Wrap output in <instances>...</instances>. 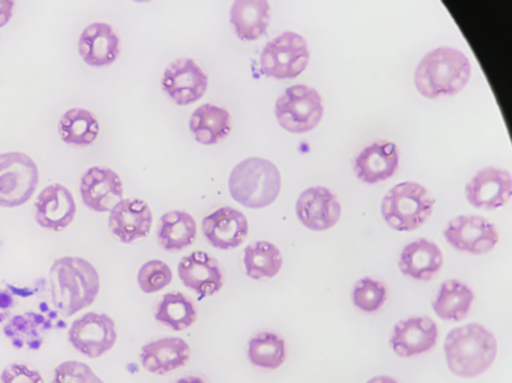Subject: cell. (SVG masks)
<instances>
[{
  "mask_svg": "<svg viewBox=\"0 0 512 383\" xmlns=\"http://www.w3.org/2000/svg\"><path fill=\"white\" fill-rule=\"evenodd\" d=\"M511 175L498 167H485L469 181L466 197L473 207L494 211L506 206L511 198Z\"/></svg>",
  "mask_w": 512,
  "mask_h": 383,
  "instance_id": "obj_17",
  "label": "cell"
},
{
  "mask_svg": "<svg viewBox=\"0 0 512 383\" xmlns=\"http://www.w3.org/2000/svg\"><path fill=\"white\" fill-rule=\"evenodd\" d=\"M59 133L64 143L73 146H90L97 140L99 123L90 110L72 108L62 115Z\"/></svg>",
  "mask_w": 512,
  "mask_h": 383,
  "instance_id": "obj_29",
  "label": "cell"
},
{
  "mask_svg": "<svg viewBox=\"0 0 512 383\" xmlns=\"http://www.w3.org/2000/svg\"><path fill=\"white\" fill-rule=\"evenodd\" d=\"M438 327L430 317H410L397 323L390 337V346L400 358H414L435 348Z\"/></svg>",
  "mask_w": 512,
  "mask_h": 383,
  "instance_id": "obj_15",
  "label": "cell"
},
{
  "mask_svg": "<svg viewBox=\"0 0 512 383\" xmlns=\"http://www.w3.org/2000/svg\"><path fill=\"white\" fill-rule=\"evenodd\" d=\"M39 183V169L23 152L0 154V207L15 208L30 201Z\"/></svg>",
  "mask_w": 512,
  "mask_h": 383,
  "instance_id": "obj_7",
  "label": "cell"
},
{
  "mask_svg": "<svg viewBox=\"0 0 512 383\" xmlns=\"http://www.w3.org/2000/svg\"><path fill=\"white\" fill-rule=\"evenodd\" d=\"M172 282V271L166 262L151 260L140 267L138 285L146 295L164 290Z\"/></svg>",
  "mask_w": 512,
  "mask_h": 383,
  "instance_id": "obj_33",
  "label": "cell"
},
{
  "mask_svg": "<svg viewBox=\"0 0 512 383\" xmlns=\"http://www.w3.org/2000/svg\"><path fill=\"white\" fill-rule=\"evenodd\" d=\"M0 383H45L43 376L34 367L13 362L8 365L0 375Z\"/></svg>",
  "mask_w": 512,
  "mask_h": 383,
  "instance_id": "obj_36",
  "label": "cell"
},
{
  "mask_svg": "<svg viewBox=\"0 0 512 383\" xmlns=\"http://www.w3.org/2000/svg\"><path fill=\"white\" fill-rule=\"evenodd\" d=\"M472 65L466 54L453 47H438L423 57L415 72V86L423 97L454 96L468 85Z\"/></svg>",
  "mask_w": 512,
  "mask_h": 383,
  "instance_id": "obj_3",
  "label": "cell"
},
{
  "mask_svg": "<svg viewBox=\"0 0 512 383\" xmlns=\"http://www.w3.org/2000/svg\"><path fill=\"white\" fill-rule=\"evenodd\" d=\"M78 52L88 66L104 67L114 64L120 54L116 31L106 23L88 25L78 40Z\"/></svg>",
  "mask_w": 512,
  "mask_h": 383,
  "instance_id": "obj_22",
  "label": "cell"
},
{
  "mask_svg": "<svg viewBox=\"0 0 512 383\" xmlns=\"http://www.w3.org/2000/svg\"><path fill=\"white\" fill-rule=\"evenodd\" d=\"M270 4L266 0H237L231 8V24L243 41H255L270 24Z\"/></svg>",
  "mask_w": 512,
  "mask_h": 383,
  "instance_id": "obj_24",
  "label": "cell"
},
{
  "mask_svg": "<svg viewBox=\"0 0 512 383\" xmlns=\"http://www.w3.org/2000/svg\"><path fill=\"white\" fill-rule=\"evenodd\" d=\"M202 233L213 248L232 250L247 239L248 219L238 209L219 208L202 220Z\"/></svg>",
  "mask_w": 512,
  "mask_h": 383,
  "instance_id": "obj_19",
  "label": "cell"
},
{
  "mask_svg": "<svg viewBox=\"0 0 512 383\" xmlns=\"http://www.w3.org/2000/svg\"><path fill=\"white\" fill-rule=\"evenodd\" d=\"M191 359V348L181 338H161L150 341L140 350L141 366L150 374L164 376L182 369Z\"/></svg>",
  "mask_w": 512,
  "mask_h": 383,
  "instance_id": "obj_20",
  "label": "cell"
},
{
  "mask_svg": "<svg viewBox=\"0 0 512 383\" xmlns=\"http://www.w3.org/2000/svg\"><path fill=\"white\" fill-rule=\"evenodd\" d=\"M52 304L70 318L92 306L101 290L98 271L82 257L64 256L54 261L49 274Z\"/></svg>",
  "mask_w": 512,
  "mask_h": 383,
  "instance_id": "obj_1",
  "label": "cell"
},
{
  "mask_svg": "<svg viewBox=\"0 0 512 383\" xmlns=\"http://www.w3.org/2000/svg\"><path fill=\"white\" fill-rule=\"evenodd\" d=\"M228 186L235 202L250 209H261L279 197L281 175L273 162L250 157L234 167Z\"/></svg>",
  "mask_w": 512,
  "mask_h": 383,
  "instance_id": "obj_4",
  "label": "cell"
},
{
  "mask_svg": "<svg viewBox=\"0 0 512 383\" xmlns=\"http://www.w3.org/2000/svg\"><path fill=\"white\" fill-rule=\"evenodd\" d=\"M435 199L426 187L416 182H402L386 193L381 214L397 232H414L431 217Z\"/></svg>",
  "mask_w": 512,
  "mask_h": 383,
  "instance_id": "obj_5",
  "label": "cell"
},
{
  "mask_svg": "<svg viewBox=\"0 0 512 383\" xmlns=\"http://www.w3.org/2000/svg\"><path fill=\"white\" fill-rule=\"evenodd\" d=\"M443 266V254L438 245L430 240L419 239L406 245L401 251V274L416 281H431Z\"/></svg>",
  "mask_w": 512,
  "mask_h": 383,
  "instance_id": "obj_23",
  "label": "cell"
},
{
  "mask_svg": "<svg viewBox=\"0 0 512 383\" xmlns=\"http://www.w3.org/2000/svg\"><path fill=\"white\" fill-rule=\"evenodd\" d=\"M285 340L273 332L255 334L248 344V359L252 365L265 370H276L286 360Z\"/></svg>",
  "mask_w": 512,
  "mask_h": 383,
  "instance_id": "obj_31",
  "label": "cell"
},
{
  "mask_svg": "<svg viewBox=\"0 0 512 383\" xmlns=\"http://www.w3.org/2000/svg\"><path fill=\"white\" fill-rule=\"evenodd\" d=\"M161 86L177 106H190L205 96L208 76L196 61L182 57L166 67Z\"/></svg>",
  "mask_w": 512,
  "mask_h": 383,
  "instance_id": "obj_11",
  "label": "cell"
},
{
  "mask_svg": "<svg viewBox=\"0 0 512 383\" xmlns=\"http://www.w3.org/2000/svg\"><path fill=\"white\" fill-rule=\"evenodd\" d=\"M109 230L124 244L146 238L153 225V213L144 201L125 198L109 212Z\"/></svg>",
  "mask_w": 512,
  "mask_h": 383,
  "instance_id": "obj_18",
  "label": "cell"
},
{
  "mask_svg": "<svg viewBox=\"0 0 512 383\" xmlns=\"http://www.w3.org/2000/svg\"><path fill=\"white\" fill-rule=\"evenodd\" d=\"M310 61L306 40L300 34H281L266 44L260 55V67L265 76L287 80L300 76Z\"/></svg>",
  "mask_w": 512,
  "mask_h": 383,
  "instance_id": "obj_8",
  "label": "cell"
},
{
  "mask_svg": "<svg viewBox=\"0 0 512 383\" xmlns=\"http://www.w3.org/2000/svg\"><path fill=\"white\" fill-rule=\"evenodd\" d=\"M400 155L390 141H379L365 148L354 161V171L360 181L375 185L393 177L399 169Z\"/></svg>",
  "mask_w": 512,
  "mask_h": 383,
  "instance_id": "obj_21",
  "label": "cell"
},
{
  "mask_svg": "<svg viewBox=\"0 0 512 383\" xmlns=\"http://www.w3.org/2000/svg\"><path fill=\"white\" fill-rule=\"evenodd\" d=\"M243 262L247 276L260 281L278 275L284 259L278 246L269 241H255L245 248Z\"/></svg>",
  "mask_w": 512,
  "mask_h": 383,
  "instance_id": "obj_30",
  "label": "cell"
},
{
  "mask_svg": "<svg viewBox=\"0 0 512 383\" xmlns=\"http://www.w3.org/2000/svg\"><path fill=\"white\" fill-rule=\"evenodd\" d=\"M498 354V341L483 325L470 323L451 330L444 343L448 369L462 379L487 372Z\"/></svg>",
  "mask_w": 512,
  "mask_h": 383,
  "instance_id": "obj_2",
  "label": "cell"
},
{
  "mask_svg": "<svg viewBox=\"0 0 512 383\" xmlns=\"http://www.w3.org/2000/svg\"><path fill=\"white\" fill-rule=\"evenodd\" d=\"M51 383H104L85 362H61L54 371Z\"/></svg>",
  "mask_w": 512,
  "mask_h": 383,
  "instance_id": "obj_35",
  "label": "cell"
},
{
  "mask_svg": "<svg viewBox=\"0 0 512 383\" xmlns=\"http://www.w3.org/2000/svg\"><path fill=\"white\" fill-rule=\"evenodd\" d=\"M67 337L78 353L98 359L114 348L118 335L116 323L108 314L91 312L73 320Z\"/></svg>",
  "mask_w": 512,
  "mask_h": 383,
  "instance_id": "obj_9",
  "label": "cell"
},
{
  "mask_svg": "<svg viewBox=\"0 0 512 383\" xmlns=\"http://www.w3.org/2000/svg\"><path fill=\"white\" fill-rule=\"evenodd\" d=\"M154 318L172 332H184L196 323L198 311L193 299L185 293L169 292L156 303Z\"/></svg>",
  "mask_w": 512,
  "mask_h": 383,
  "instance_id": "obj_28",
  "label": "cell"
},
{
  "mask_svg": "<svg viewBox=\"0 0 512 383\" xmlns=\"http://www.w3.org/2000/svg\"><path fill=\"white\" fill-rule=\"evenodd\" d=\"M190 130L195 135L197 143L216 145L231 134V114L227 109L214 106V104H203L192 113Z\"/></svg>",
  "mask_w": 512,
  "mask_h": 383,
  "instance_id": "obj_25",
  "label": "cell"
},
{
  "mask_svg": "<svg viewBox=\"0 0 512 383\" xmlns=\"http://www.w3.org/2000/svg\"><path fill=\"white\" fill-rule=\"evenodd\" d=\"M26 316L28 317L17 316L10 319L4 327V333L12 340L15 348H23L24 344L28 343L30 349H38L41 344L35 330L38 314L31 313Z\"/></svg>",
  "mask_w": 512,
  "mask_h": 383,
  "instance_id": "obj_34",
  "label": "cell"
},
{
  "mask_svg": "<svg viewBox=\"0 0 512 383\" xmlns=\"http://www.w3.org/2000/svg\"><path fill=\"white\" fill-rule=\"evenodd\" d=\"M80 193L83 203L91 211L111 212L123 199V182L109 167L94 166L83 173Z\"/></svg>",
  "mask_w": 512,
  "mask_h": 383,
  "instance_id": "obj_12",
  "label": "cell"
},
{
  "mask_svg": "<svg viewBox=\"0 0 512 383\" xmlns=\"http://www.w3.org/2000/svg\"><path fill=\"white\" fill-rule=\"evenodd\" d=\"M474 292L466 283L458 280L443 282L432 303L433 312L447 322H462L474 303Z\"/></svg>",
  "mask_w": 512,
  "mask_h": 383,
  "instance_id": "obj_26",
  "label": "cell"
},
{
  "mask_svg": "<svg viewBox=\"0 0 512 383\" xmlns=\"http://www.w3.org/2000/svg\"><path fill=\"white\" fill-rule=\"evenodd\" d=\"M443 234L452 248L472 255L488 254L499 243L498 229L479 215H459L447 224Z\"/></svg>",
  "mask_w": 512,
  "mask_h": 383,
  "instance_id": "obj_10",
  "label": "cell"
},
{
  "mask_svg": "<svg viewBox=\"0 0 512 383\" xmlns=\"http://www.w3.org/2000/svg\"><path fill=\"white\" fill-rule=\"evenodd\" d=\"M300 222L313 232H325L338 223L342 207L336 194L326 187H310L301 193L296 203Z\"/></svg>",
  "mask_w": 512,
  "mask_h": 383,
  "instance_id": "obj_14",
  "label": "cell"
},
{
  "mask_svg": "<svg viewBox=\"0 0 512 383\" xmlns=\"http://www.w3.org/2000/svg\"><path fill=\"white\" fill-rule=\"evenodd\" d=\"M156 238H158L161 249L166 251L185 250L196 241V220L186 212H167L159 220Z\"/></svg>",
  "mask_w": 512,
  "mask_h": 383,
  "instance_id": "obj_27",
  "label": "cell"
},
{
  "mask_svg": "<svg viewBox=\"0 0 512 383\" xmlns=\"http://www.w3.org/2000/svg\"><path fill=\"white\" fill-rule=\"evenodd\" d=\"M323 113L321 94L305 85L287 88L275 104L280 127L292 134H305L317 128Z\"/></svg>",
  "mask_w": 512,
  "mask_h": 383,
  "instance_id": "obj_6",
  "label": "cell"
},
{
  "mask_svg": "<svg viewBox=\"0 0 512 383\" xmlns=\"http://www.w3.org/2000/svg\"><path fill=\"white\" fill-rule=\"evenodd\" d=\"M353 304L364 313L380 311L388 299V290L383 282L364 277L355 283L352 292Z\"/></svg>",
  "mask_w": 512,
  "mask_h": 383,
  "instance_id": "obj_32",
  "label": "cell"
},
{
  "mask_svg": "<svg viewBox=\"0 0 512 383\" xmlns=\"http://www.w3.org/2000/svg\"><path fill=\"white\" fill-rule=\"evenodd\" d=\"M35 220L41 228L62 232L76 217L75 198L69 188L54 183L44 188L35 201Z\"/></svg>",
  "mask_w": 512,
  "mask_h": 383,
  "instance_id": "obj_16",
  "label": "cell"
},
{
  "mask_svg": "<svg viewBox=\"0 0 512 383\" xmlns=\"http://www.w3.org/2000/svg\"><path fill=\"white\" fill-rule=\"evenodd\" d=\"M175 383H207L202 376L198 375H188L185 377H181V379L177 380Z\"/></svg>",
  "mask_w": 512,
  "mask_h": 383,
  "instance_id": "obj_39",
  "label": "cell"
},
{
  "mask_svg": "<svg viewBox=\"0 0 512 383\" xmlns=\"http://www.w3.org/2000/svg\"><path fill=\"white\" fill-rule=\"evenodd\" d=\"M367 383H399L393 377L380 375L373 377V379H370Z\"/></svg>",
  "mask_w": 512,
  "mask_h": 383,
  "instance_id": "obj_40",
  "label": "cell"
},
{
  "mask_svg": "<svg viewBox=\"0 0 512 383\" xmlns=\"http://www.w3.org/2000/svg\"><path fill=\"white\" fill-rule=\"evenodd\" d=\"M13 9V0H0V28H3L12 19Z\"/></svg>",
  "mask_w": 512,
  "mask_h": 383,
  "instance_id": "obj_37",
  "label": "cell"
},
{
  "mask_svg": "<svg viewBox=\"0 0 512 383\" xmlns=\"http://www.w3.org/2000/svg\"><path fill=\"white\" fill-rule=\"evenodd\" d=\"M177 272L184 286L200 299L217 295L224 285L221 265L205 251H193L185 256L179 262Z\"/></svg>",
  "mask_w": 512,
  "mask_h": 383,
  "instance_id": "obj_13",
  "label": "cell"
},
{
  "mask_svg": "<svg viewBox=\"0 0 512 383\" xmlns=\"http://www.w3.org/2000/svg\"><path fill=\"white\" fill-rule=\"evenodd\" d=\"M14 304L13 297L7 291H0V309L12 308Z\"/></svg>",
  "mask_w": 512,
  "mask_h": 383,
  "instance_id": "obj_38",
  "label": "cell"
}]
</instances>
